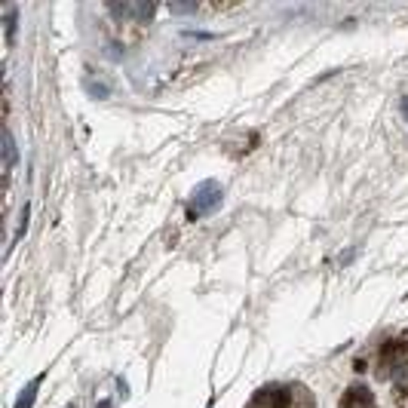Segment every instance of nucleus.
<instances>
[{
    "label": "nucleus",
    "mask_w": 408,
    "mask_h": 408,
    "mask_svg": "<svg viewBox=\"0 0 408 408\" xmlns=\"http://www.w3.org/2000/svg\"><path fill=\"white\" fill-rule=\"evenodd\" d=\"M221 197H224V190H221L218 181H199L197 188L190 190V203H188V218L197 221L203 218V215L215 212L221 206Z\"/></svg>",
    "instance_id": "nucleus-1"
},
{
    "label": "nucleus",
    "mask_w": 408,
    "mask_h": 408,
    "mask_svg": "<svg viewBox=\"0 0 408 408\" xmlns=\"http://www.w3.org/2000/svg\"><path fill=\"white\" fill-rule=\"evenodd\" d=\"M246 408H289V393L283 387H264L255 393Z\"/></svg>",
    "instance_id": "nucleus-2"
},
{
    "label": "nucleus",
    "mask_w": 408,
    "mask_h": 408,
    "mask_svg": "<svg viewBox=\"0 0 408 408\" xmlns=\"http://www.w3.org/2000/svg\"><path fill=\"white\" fill-rule=\"evenodd\" d=\"M341 408H375V396H371L369 387L356 384V387H350V390L344 393Z\"/></svg>",
    "instance_id": "nucleus-3"
},
{
    "label": "nucleus",
    "mask_w": 408,
    "mask_h": 408,
    "mask_svg": "<svg viewBox=\"0 0 408 408\" xmlns=\"http://www.w3.org/2000/svg\"><path fill=\"white\" fill-rule=\"evenodd\" d=\"M111 12L123 19H150L154 16V3H111Z\"/></svg>",
    "instance_id": "nucleus-4"
},
{
    "label": "nucleus",
    "mask_w": 408,
    "mask_h": 408,
    "mask_svg": "<svg viewBox=\"0 0 408 408\" xmlns=\"http://www.w3.org/2000/svg\"><path fill=\"white\" fill-rule=\"evenodd\" d=\"M40 384H43V375H37L28 387H21V393H19V399H16V408H34V399H37Z\"/></svg>",
    "instance_id": "nucleus-5"
},
{
    "label": "nucleus",
    "mask_w": 408,
    "mask_h": 408,
    "mask_svg": "<svg viewBox=\"0 0 408 408\" xmlns=\"http://www.w3.org/2000/svg\"><path fill=\"white\" fill-rule=\"evenodd\" d=\"M3 166H6V172H12V166H16V160H19V150H16V139H12V132L6 129L3 132Z\"/></svg>",
    "instance_id": "nucleus-6"
},
{
    "label": "nucleus",
    "mask_w": 408,
    "mask_h": 408,
    "mask_svg": "<svg viewBox=\"0 0 408 408\" xmlns=\"http://www.w3.org/2000/svg\"><path fill=\"white\" fill-rule=\"evenodd\" d=\"M405 350H408V347H405L402 341H387L381 356H384V362H390V360H393V362H399V360L405 356Z\"/></svg>",
    "instance_id": "nucleus-7"
},
{
    "label": "nucleus",
    "mask_w": 408,
    "mask_h": 408,
    "mask_svg": "<svg viewBox=\"0 0 408 408\" xmlns=\"http://www.w3.org/2000/svg\"><path fill=\"white\" fill-rule=\"evenodd\" d=\"M12 37H16V10H6V40L12 43Z\"/></svg>",
    "instance_id": "nucleus-8"
},
{
    "label": "nucleus",
    "mask_w": 408,
    "mask_h": 408,
    "mask_svg": "<svg viewBox=\"0 0 408 408\" xmlns=\"http://www.w3.org/2000/svg\"><path fill=\"white\" fill-rule=\"evenodd\" d=\"M86 89H89L96 98H107V92H111L105 83H92V80H86Z\"/></svg>",
    "instance_id": "nucleus-9"
},
{
    "label": "nucleus",
    "mask_w": 408,
    "mask_h": 408,
    "mask_svg": "<svg viewBox=\"0 0 408 408\" xmlns=\"http://www.w3.org/2000/svg\"><path fill=\"white\" fill-rule=\"evenodd\" d=\"M399 390H408V365H399V378H396Z\"/></svg>",
    "instance_id": "nucleus-10"
},
{
    "label": "nucleus",
    "mask_w": 408,
    "mask_h": 408,
    "mask_svg": "<svg viewBox=\"0 0 408 408\" xmlns=\"http://www.w3.org/2000/svg\"><path fill=\"white\" fill-rule=\"evenodd\" d=\"M172 12H193L197 10V3H169Z\"/></svg>",
    "instance_id": "nucleus-11"
},
{
    "label": "nucleus",
    "mask_w": 408,
    "mask_h": 408,
    "mask_svg": "<svg viewBox=\"0 0 408 408\" xmlns=\"http://www.w3.org/2000/svg\"><path fill=\"white\" fill-rule=\"evenodd\" d=\"M399 107H402V114L408 117V98H402V102H399Z\"/></svg>",
    "instance_id": "nucleus-12"
},
{
    "label": "nucleus",
    "mask_w": 408,
    "mask_h": 408,
    "mask_svg": "<svg viewBox=\"0 0 408 408\" xmlns=\"http://www.w3.org/2000/svg\"><path fill=\"white\" fill-rule=\"evenodd\" d=\"M206 408H212V402H209V405H206Z\"/></svg>",
    "instance_id": "nucleus-13"
}]
</instances>
